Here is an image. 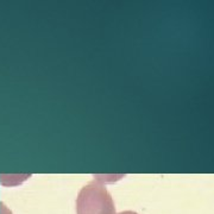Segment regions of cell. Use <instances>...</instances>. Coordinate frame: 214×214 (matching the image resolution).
Returning a JSON list of instances; mask_svg holds the SVG:
<instances>
[{
  "label": "cell",
  "instance_id": "7a4b0ae2",
  "mask_svg": "<svg viewBox=\"0 0 214 214\" xmlns=\"http://www.w3.org/2000/svg\"><path fill=\"white\" fill-rule=\"evenodd\" d=\"M119 214H138V213H136L133 211H124V212H120Z\"/></svg>",
  "mask_w": 214,
  "mask_h": 214
},
{
  "label": "cell",
  "instance_id": "6da1fadb",
  "mask_svg": "<svg viewBox=\"0 0 214 214\" xmlns=\"http://www.w3.org/2000/svg\"><path fill=\"white\" fill-rule=\"evenodd\" d=\"M76 214H116V206L101 181L93 180L81 188L76 197Z\"/></svg>",
  "mask_w": 214,
  "mask_h": 214
}]
</instances>
